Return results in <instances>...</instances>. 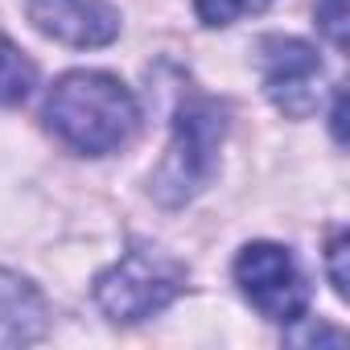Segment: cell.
<instances>
[{"label": "cell", "instance_id": "2", "mask_svg": "<svg viewBox=\"0 0 350 350\" xmlns=\"http://www.w3.org/2000/svg\"><path fill=\"white\" fill-rule=\"evenodd\" d=\"M227 136V107L211 95H186L173 111V140L152 173V198L161 206H186L219 173V148Z\"/></svg>", "mask_w": 350, "mask_h": 350}, {"label": "cell", "instance_id": "10", "mask_svg": "<svg viewBox=\"0 0 350 350\" xmlns=\"http://www.w3.org/2000/svg\"><path fill=\"white\" fill-rule=\"evenodd\" d=\"M317 25L334 50H346V0H317Z\"/></svg>", "mask_w": 350, "mask_h": 350}, {"label": "cell", "instance_id": "6", "mask_svg": "<svg viewBox=\"0 0 350 350\" xmlns=\"http://www.w3.org/2000/svg\"><path fill=\"white\" fill-rule=\"evenodd\" d=\"M29 21L75 50H99L120 38V13L107 0H29Z\"/></svg>", "mask_w": 350, "mask_h": 350}, {"label": "cell", "instance_id": "9", "mask_svg": "<svg viewBox=\"0 0 350 350\" xmlns=\"http://www.w3.org/2000/svg\"><path fill=\"white\" fill-rule=\"evenodd\" d=\"M272 0H194L202 25H235L252 13H264Z\"/></svg>", "mask_w": 350, "mask_h": 350}, {"label": "cell", "instance_id": "1", "mask_svg": "<svg viewBox=\"0 0 350 350\" xmlns=\"http://www.w3.org/2000/svg\"><path fill=\"white\" fill-rule=\"evenodd\" d=\"M42 120L66 148L83 157H107L136 136L140 103L116 75L70 70L50 87Z\"/></svg>", "mask_w": 350, "mask_h": 350}, {"label": "cell", "instance_id": "11", "mask_svg": "<svg viewBox=\"0 0 350 350\" xmlns=\"http://www.w3.org/2000/svg\"><path fill=\"white\" fill-rule=\"evenodd\" d=\"M342 264H346V235H334V243H329V280H334V293H338V297L350 293V288H346L350 280H346V268H342Z\"/></svg>", "mask_w": 350, "mask_h": 350}, {"label": "cell", "instance_id": "3", "mask_svg": "<svg viewBox=\"0 0 350 350\" xmlns=\"http://www.w3.org/2000/svg\"><path fill=\"white\" fill-rule=\"evenodd\" d=\"M190 284V272L182 260H173L169 252L152 243H132L107 272L95 276V305L120 321L136 325L169 309Z\"/></svg>", "mask_w": 350, "mask_h": 350}, {"label": "cell", "instance_id": "8", "mask_svg": "<svg viewBox=\"0 0 350 350\" xmlns=\"http://www.w3.org/2000/svg\"><path fill=\"white\" fill-rule=\"evenodd\" d=\"M33 83H38V66L0 33V107H13V103L29 99Z\"/></svg>", "mask_w": 350, "mask_h": 350}, {"label": "cell", "instance_id": "7", "mask_svg": "<svg viewBox=\"0 0 350 350\" xmlns=\"http://www.w3.org/2000/svg\"><path fill=\"white\" fill-rule=\"evenodd\" d=\"M46 325H50L46 297L29 280L0 272V346H29L46 334Z\"/></svg>", "mask_w": 350, "mask_h": 350}, {"label": "cell", "instance_id": "5", "mask_svg": "<svg viewBox=\"0 0 350 350\" xmlns=\"http://www.w3.org/2000/svg\"><path fill=\"white\" fill-rule=\"evenodd\" d=\"M260 75H264V95L288 120H305L317 111L321 91H325V66L309 42L264 38L260 42Z\"/></svg>", "mask_w": 350, "mask_h": 350}, {"label": "cell", "instance_id": "4", "mask_svg": "<svg viewBox=\"0 0 350 350\" xmlns=\"http://www.w3.org/2000/svg\"><path fill=\"white\" fill-rule=\"evenodd\" d=\"M235 284L247 297V305L280 325H293L309 309V284L293 260L288 247L280 243H247L235 256Z\"/></svg>", "mask_w": 350, "mask_h": 350}, {"label": "cell", "instance_id": "12", "mask_svg": "<svg viewBox=\"0 0 350 350\" xmlns=\"http://www.w3.org/2000/svg\"><path fill=\"white\" fill-rule=\"evenodd\" d=\"M334 136L342 140V91H338V99H334Z\"/></svg>", "mask_w": 350, "mask_h": 350}]
</instances>
